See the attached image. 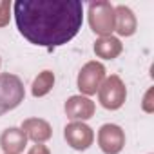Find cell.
I'll return each mask as SVG.
<instances>
[{"label":"cell","mask_w":154,"mask_h":154,"mask_svg":"<svg viewBox=\"0 0 154 154\" xmlns=\"http://www.w3.org/2000/svg\"><path fill=\"white\" fill-rule=\"evenodd\" d=\"M13 11L20 35L49 49L71 42L84 24L80 0H17Z\"/></svg>","instance_id":"cell-1"}]
</instances>
